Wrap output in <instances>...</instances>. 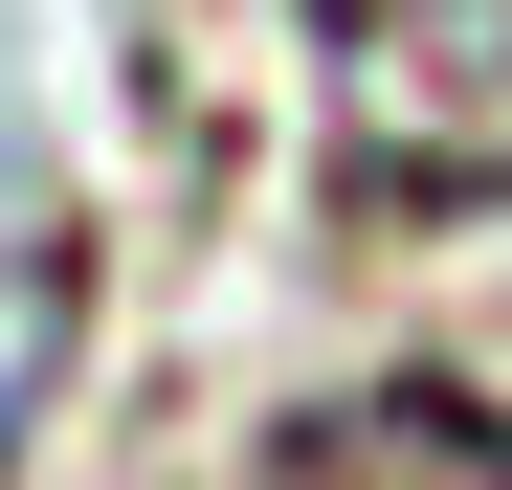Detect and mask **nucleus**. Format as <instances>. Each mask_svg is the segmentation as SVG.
I'll return each mask as SVG.
<instances>
[{"label": "nucleus", "instance_id": "1", "mask_svg": "<svg viewBox=\"0 0 512 490\" xmlns=\"http://www.w3.org/2000/svg\"><path fill=\"white\" fill-rule=\"evenodd\" d=\"M245 490H512V424L468 379H379V401H312V424H268V468Z\"/></svg>", "mask_w": 512, "mask_h": 490}, {"label": "nucleus", "instance_id": "2", "mask_svg": "<svg viewBox=\"0 0 512 490\" xmlns=\"http://www.w3.org/2000/svg\"><path fill=\"white\" fill-rule=\"evenodd\" d=\"M357 67H401L423 112H512V0H312Z\"/></svg>", "mask_w": 512, "mask_h": 490}]
</instances>
